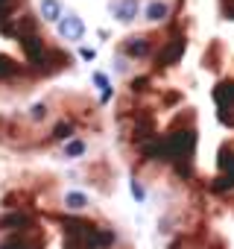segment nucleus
Listing matches in <instances>:
<instances>
[{
  "instance_id": "nucleus-2",
  "label": "nucleus",
  "mask_w": 234,
  "mask_h": 249,
  "mask_svg": "<svg viewBox=\"0 0 234 249\" xmlns=\"http://www.w3.org/2000/svg\"><path fill=\"white\" fill-rule=\"evenodd\" d=\"M59 36L67 38V41H82V36H85V24H82V18H76V15H65V21H59Z\"/></svg>"
},
{
  "instance_id": "nucleus-4",
  "label": "nucleus",
  "mask_w": 234,
  "mask_h": 249,
  "mask_svg": "<svg viewBox=\"0 0 234 249\" xmlns=\"http://www.w3.org/2000/svg\"><path fill=\"white\" fill-rule=\"evenodd\" d=\"M82 153H85V141H67V144H65V156L76 159V156H82Z\"/></svg>"
},
{
  "instance_id": "nucleus-1",
  "label": "nucleus",
  "mask_w": 234,
  "mask_h": 249,
  "mask_svg": "<svg viewBox=\"0 0 234 249\" xmlns=\"http://www.w3.org/2000/svg\"><path fill=\"white\" fill-rule=\"evenodd\" d=\"M33 226V217H30V211H9L6 217H0V231H24V229H30Z\"/></svg>"
},
{
  "instance_id": "nucleus-3",
  "label": "nucleus",
  "mask_w": 234,
  "mask_h": 249,
  "mask_svg": "<svg viewBox=\"0 0 234 249\" xmlns=\"http://www.w3.org/2000/svg\"><path fill=\"white\" fill-rule=\"evenodd\" d=\"M65 205H67V208H73V211H82V208L88 205V196H85V194H79V191H67Z\"/></svg>"
},
{
  "instance_id": "nucleus-5",
  "label": "nucleus",
  "mask_w": 234,
  "mask_h": 249,
  "mask_svg": "<svg viewBox=\"0 0 234 249\" xmlns=\"http://www.w3.org/2000/svg\"><path fill=\"white\" fill-rule=\"evenodd\" d=\"M132 196H135L138 202H144V188H141L138 182H132Z\"/></svg>"
}]
</instances>
